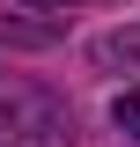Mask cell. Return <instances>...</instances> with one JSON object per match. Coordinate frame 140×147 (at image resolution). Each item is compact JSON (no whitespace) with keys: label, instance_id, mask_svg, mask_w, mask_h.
Returning a JSON list of instances; mask_svg holds the SVG:
<instances>
[{"label":"cell","instance_id":"cell-1","mask_svg":"<svg viewBox=\"0 0 140 147\" xmlns=\"http://www.w3.org/2000/svg\"><path fill=\"white\" fill-rule=\"evenodd\" d=\"M88 59H96V66H111V74H140V22H133V30L96 37V44H88Z\"/></svg>","mask_w":140,"mask_h":147},{"label":"cell","instance_id":"cell-2","mask_svg":"<svg viewBox=\"0 0 140 147\" xmlns=\"http://www.w3.org/2000/svg\"><path fill=\"white\" fill-rule=\"evenodd\" d=\"M111 118H118V132H133V140H140V88H125L118 103H111Z\"/></svg>","mask_w":140,"mask_h":147},{"label":"cell","instance_id":"cell-3","mask_svg":"<svg viewBox=\"0 0 140 147\" xmlns=\"http://www.w3.org/2000/svg\"><path fill=\"white\" fill-rule=\"evenodd\" d=\"M30 7H88V0H30Z\"/></svg>","mask_w":140,"mask_h":147}]
</instances>
